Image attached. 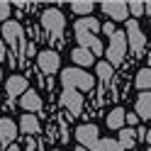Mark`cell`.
<instances>
[{
    "label": "cell",
    "instance_id": "6da1fadb",
    "mask_svg": "<svg viewBox=\"0 0 151 151\" xmlns=\"http://www.w3.org/2000/svg\"><path fill=\"white\" fill-rule=\"evenodd\" d=\"M3 39L12 46V54L17 59H22L24 54V32H22V24L15 22V20H7L3 24Z\"/></svg>",
    "mask_w": 151,
    "mask_h": 151
},
{
    "label": "cell",
    "instance_id": "7a4b0ae2",
    "mask_svg": "<svg viewBox=\"0 0 151 151\" xmlns=\"http://www.w3.org/2000/svg\"><path fill=\"white\" fill-rule=\"evenodd\" d=\"M61 83L68 90H90L93 88V78L81 68H66L61 73Z\"/></svg>",
    "mask_w": 151,
    "mask_h": 151
},
{
    "label": "cell",
    "instance_id": "3957f363",
    "mask_svg": "<svg viewBox=\"0 0 151 151\" xmlns=\"http://www.w3.org/2000/svg\"><path fill=\"white\" fill-rule=\"evenodd\" d=\"M107 63L110 66H119L122 63V59H124V54H127V37H124V32H119V29H115V34L110 37V46H107Z\"/></svg>",
    "mask_w": 151,
    "mask_h": 151
},
{
    "label": "cell",
    "instance_id": "277c9868",
    "mask_svg": "<svg viewBox=\"0 0 151 151\" xmlns=\"http://www.w3.org/2000/svg\"><path fill=\"white\" fill-rule=\"evenodd\" d=\"M42 24L51 37H61L63 27H66V20H63V15L56 10V7H49V10H44V15H42Z\"/></svg>",
    "mask_w": 151,
    "mask_h": 151
},
{
    "label": "cell",
    "instance_id": "5b68a950",
    "mask_svg": "<svg viewBox=\"0 0 151 151\" xmlns=\"http://www.w3.org/2000/svg\"><path fill=\"white\" fill-rule=\"evenodd\" d=\"M76 139L81 141V146L83 149H88V151H98V144H100V132L95 124H83L76 129Z\"/></svg>",
    "mask_w": 151,
    "mask_h": 151
},
{
    "label": "cell",
    "instance_id": "8992f818",
    "mask_svg": "<svg viewBox=\"0 0 151 151\" xmlns=\"http://www.w3.org/2000/svg\"><path fill=\"white\" fill-rule=\"evenodd\" d=\"M76 39H78L81 49H88L93 56H100L102 51H105V49H102V42L98 39V37L86 32V29H81V27H76Z\"/></svg>",
    "mask_w": 151,
    "mask_h": 151
},
{
    "label": "cell",
    "instance_id": "52a82bcc",
    "mask_svg": "<svg viewBox=\"0 0 151 151\" xmlns=\"http://www.w3.org/2000/svg\"><path fill=\"white\" fill-rule=\"evenodd\" d=\"M124 37H129V42H127L129 49L134 51V54H141V49H144V44H146V37L141 34L137 20H127V34Z\"/></svg>",
    "mask_w": 151,
    "mask_h": 151
},
{
    "label": "cell",
    "instance_id": "ba28073f",
    "mask_svg": "<svg viewBox=\"0 0 151 151\" xmlns=\"http://www.w3.org/2000/svg\"><path fill=\"white\" fill-rule=\"evenodd\" d=\"M61 102H63L66 110H71V115H81V110H83V98H81L78 90L63 88V93H61Z\"/></svg>",
    "mask_w": 151,
    "mask_h": 151
},
{
    "label": "cell",
    "instance_id": "9c48e42d",
    "mask_svg": "<svg viewBox=\"0 0 151 151\" xmlns=\"http://www.w3.org/2000/svg\"><path fill=\"white\" fill-rule=\"evenodd\" d=\"M37 63H39L42 73H46V76L56 73V71H59V66H61L59 54H56V51H42V54H39V59H37Z\"/></svg>",
    "mask_w": 151,
    "mask_h": 151
},
{
    "label": "cell",
    "instance_id": "30bf717a",
    "mask_svg": "<svg viewBox=\"0 0 151 151\" xmlns=\"http://www.w3.org/2000/svg\"><path fill=\"white\" fill-rule=\"evenodd\" d=\"M15 137H17V127L10 117H0V144L3 146H10L15 144Z\"/></svg>",
    "mask_w": 151,
    "mask_h": 151
},
{
    "label": "cell",
    "instance_id": "8fae6325",
    "mask_svg": "<svg viewBox=\"0 0 151 151\" xmlns=\"http://www.w3.org/2000/svg\"><path fill=\"white\" fill-rule=\"evenodd\" d=\"M102 12L110 15V20H127V5L124 3H102Z\"/></svg>",
    "mask_w": 151,
    "mask_h": 151
},
{
    "label": "cell",
    "instance_id": "7c38bea8",
    "mask_svg": "<svg viewBox=\"0 0 151 151\" xmlns=\"http://www.w3.org/2000/svg\"><path fill=\"white\" fill-rule=\"evenodd\" d=\"M20 105L27 110V115H32V112H39V110H42V98L37 95L34 90H27V93H22Z\"/></svg>",
    "mask_w": 151,
    "mask_h": 151
},
{
    "label": "cell",
    "instance_id": "4fadbf2b",
    "mask_svg": "<svg viewBox=\"0 0 151 151\" xmlns=\"http://www.w3.org/2000/svg\"><path fill=\"white\" fill-rule=\"evenodd\" d=\"M137 117L139 119H151V90L141 93L137 98Z\"/></svg>",
    "mask_w": 151,
    "mask_h": 151
},
{
    "label": "cell",
    "instance_id": "5bb4252c",
    "mask_svg": "<svg viewBox=\"0 0 151 151\" xmlns=\"http://www.w3.org/2000/svg\"><path fill=\"white\" fill-rule=\"evenodd\" d=\"M22 93H27V78L24 76H12V78H7V95H22Z\"/></svg>",
    "mask_w": 151,
    "mask_h": 151
},
{
    "label": "cell",
    "instance_id": "9a60e30c",
    "mask_svg": "<svg viewBox=\"0 0 151 151\" xmlns=\"http://www.w3.org/2000/svg\"><path fill=\"white\" fill-rule=\"evenodd\" d=\"M20 127H22L24 134H39V129H42L39 119H37L34 115H24V117H22V122H20Z\"/></svg>",
    "mask_w": 151,
    "mask_h": 151
},
{
    "label": "cell",
    "instance_id": "2e32d148",
    "mask_svg": "<svg viewBox=\"0 0 151 151\" xmlns=\"http://www.w3.org/2000/svg\"><path fill=\"white\" fill-rule=\"evenodd\" d=\"M134 141H137V132H134V129H122V132H119L117 144H119V149H122V151L132 149V146H134Z\"/></svg>",
    "mask_w": 151,
    "mask_h": 151
},
{
    "label": "cell",
    "instance_id": "e0dca14e",
    "mask_svg": "<svg viewBox=\"0 0 151 151\" xmlns=\"http://www.w3.org/2000/svg\"><path fill=\"white\" fill-rule=\"evenodd\" d=\"M124 115H127V112L122 110V107H115L107 115V127L110 129H122V124H124Z\"/></svg>",
    "mask_w": 151,
    "mask_h": 151
},
{
    "label": "cell",
    "instance_id": "ac0fdd59",
    "mask_svg": "<svg viewBox=\"0 0 151 151\" xmlns=\"http://www.w3.org/2000/svg\"><path fill=\"white\" fill-rule=\"evenodd\" d=\"M73 61L76 63H78V66H90L93 63V59H95V56H93L88 49H81V46H78V49H73Z\"/></svg>",
    "mask_w": 151,
    "mask_h": 151
},
{
    "label": "cell",
    "instance_id": "d6986e66",
    "mask_svg": "<svg viewBox=\"0 0 151 151\" xmlns=\"http://www.w3.org/2000/svg\"><path fill=\"white\" fill-rule=\"evenodd\" d=\"M76 27H81V29H86V32H90V34H95V32L100 29V22H98L93 15H88V17H83V20L76 22Z\"/></svg>",
    "mask_w": 151,
    "mask_h": 151
},
{
    "label": "cell",
    "instance_id": "ffe728a7",
    "mask_svg": "<svg viewBox=\"0 0 151 151\" xmlns=\"http://www.w3.org/2000/svg\"><path fill=\"white\" fill-rule=\"evenodd\" d=\"M137 88H141V90H151V68H141L139 73H137Z\"/></svg>",
    "mask_w": 151,
    "mask_h": 151
},
{
    "label": "cell",
    "instance_id": "44dd1931",
    "mask_svg": "<svg viewBox=\"0 0 151 151\" xmlns=\"http://www.w3.org/2000/svg\"><path fill=\"white\" fill-rule=\"evenodd\" d=\"M71 10H73L76 15H86V17H88V15L93 12V3H73Z\"/></svg>",
    "mask_w": 151,
    "mask_h": 151
},
{
    "label": "cell",
    "instance_id": "7402d4cb",
    "mask_svg": "<svg viewBox=\"0 0 151 151\" xmlns=\"http://www.w3.org/2000/svg\"><path fill=\"white\" fill-rule=\"evenodd\" d=\"M98 151H122V149H119V144H117L115 139H100Z\"/></svg>",
    "mask_w": 151,
    "mask_h": 151
},
{
    "label": "cell",
    "instance_id": "603a6c76",
    "mask_svg": "<svg viewBox=\"0 0 151 151\" xmlns=\"http://www.w3.org/2000/svg\"><path fill=\"white\" fill-rule=\"evenodd\" d=\"M95 71H98V76H100L102 81H110V78H112V66H110L107 61H105V63H98Z\"/></svg>",
    "mask_w": 151,
    "mask_h": 151
},
{
    "label": "cell",
    "instance_id": "cb8c5ba5",
    "mask_svg": "<svg viewBox=\"0 0 151 151\" xmlns=\"http://www.w3.org/2000/svg\"><path fill=\"white\" fill-rule=\"evenodd\" d=\"M127 10H132V15H141L144 12V3H129Z\"/></svg>",
    "mask_w": 151,
    "mask_h": 151
},
{
    "label": "cell",
    "instance_id": "d4e9b609",
    "mask_svg": "<svg viewBox=\"0 0 151 151\" xmlns=\"http://www.w3.org/2000/svg\"><path fill=\"white\" fill-rule=\"evenodd\" d=\"M7 15H10V5H7V3H0V22L7 20Z\"/></svg>",
    "mask_w": 151,
    "mask_h": 151
},
{
    "label": "cell",
    "instance_id": "484cf974",
    "mask_svg": "<svg viewBox=\"0 0 151 151\" xmlns=\"http://www.w3.org/2000/svg\"><path fill=\"white\" fill-rule=\"evenodd\" d=\"M124 122H129V127H134L137 122H139V117L137 115H124Z\"/></svg>",
    "mask_w": 151,
    "mask_h": 151
},
{
    "label": "cell",
    "instance_id": "4316f807",
    "mask_svg": "<svg viewBox=\"0 0 151 151\" xmlns=\"http://www.w3.org/2000/svg\"><path fill=\"white\" fill-rule=\"evenodd\" d=\"M102 29H105V34H107V37H112V34H115V24H112V22H107L105 27H102Z\"/></svg>",
    "mask_w": 151,
    "mask_h": 151
},
{
    "label": "cell",
    "instance_id": "83f0119b",
    "mask_svg": "<svg viewBox=\"0 0 151 151\" xmlns=\"http://www.w3.org/2000/svg\"><path fill=\"white\" fill-rule=\"evenodd\" d=\"M7 151H20V146H17V144H10V146H7Z\"/></svg>",
    "mask_w": 151,
    "mask_h": 151
},
{
    "label": "cell",
    "instance_id": "f1b7e54d",
    "mask_svg": "<svg viewBox=\"0 0 151 151\" xmlns=\"http://www.w3.org/2000/svg\"><path fill=\"white\" fill-rule=\"evenodd\" d=\"M144 12H146V15H151V3H149V5H144Z\"/></svg>",
    "mask_w": 151,
    "mask_h": 151
},
{
    "label": "cell",
    "instance_id": "f546056e",
    "mask_svg": "<svg viewBox=\"0 0 151 151\" xmlns=\"http://www.w3.org/2000/svg\"><path fill=\"white\" fill-rule=\"evenodd\" d=\"M144 139H146L149 144H151V132H146V134H144Z\"/></svg>",
    "mask_w": 151,
    "mask_h": 151
},
{
    "label": "cell",
    "instance_id": "4dcf8cb0",
    "mask_svg": "<svg viewBox=\"0 0 151 151\" xmlns=\"http://www.w3.org/2000/svg\"><path fill=\"white\" fill-rule=\"evenodd\" d=\"M3 56H5V46L0 44V59H3Z\"/></svg>",
    "mask_w": 151,
    "mask_h": 151
},
{
    "label": "cell",
    "instance_id": "1f68e13d",
    "mask_svg": "<svg viewBox=\"0 0 151 151\" xmlns=\"http://www.w3.org/2000/svg\"><path fill=\"white\" fill-rule=\"evenodd\" d=\"M76 151H88V149H83V146H78V149H76Z\"/></svg>",
    "mask_w": 151,
    "mask_h": 151
},
{
    "label": "cell",
    "instance_id": "d6a6232c",
    "mask_svg": "<svg viewBox=\"0 0 151 151\" xmlns=\"http://www.w3.org/2000/svg\"><path fill=\"white\" fill-rule=\"evenodd\" d=\"M0 78H3V71H0Z\"/></svg>",
    "mask_w": 151,
    "mask_h": 151
},
{
    "label": "cell",
    "instance_id": "836d02e7",
    "mask_svg": "<svg viewBox=\"0 0 151 151\" xmlns=\"http://www.w3.org/2000/svg\"><path fill=\"white\" fill-rule=\"evenodd\" d=\"M54 151H56V149H54Z\"/></svg>",
    "mask_w": 151,
    "mask_h": 151
},
{
    "label": "cell",
    "instance_id": "e575fe53",
    "mask_svg": "<svg viewBox=\"0 0 151 151\" xmlns=\"http://www.w3.org/2000/svg\"><path fill=\"white\" fill-rule=\"evenodd\" d=\"M149 151H151V149H149Z\"/></svg>",
    "mask_w": 151,
    "mask_h": 151
}]
</instances>
